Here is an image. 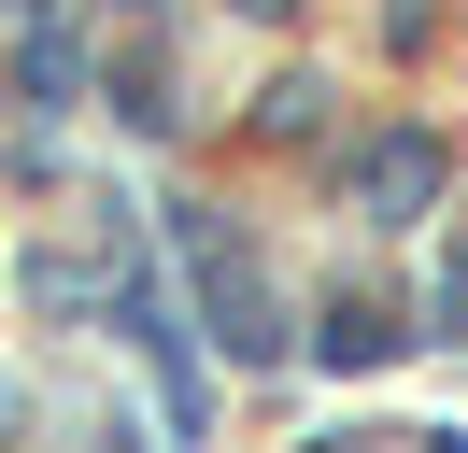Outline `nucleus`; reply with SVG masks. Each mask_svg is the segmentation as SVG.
<instances>
[{"mask_svg":"<svg viewBox=\"0 0 468 453\" xmlns=\"http://www.w3.org/2000/svg\"><path fill=\"white\" fill-rule=\"evenodd\" d=\"M426 184H440V142H411V128H398V142L369 156V198H383V213H411Z\"/></svg>","mask_w":468,"mask_h":453,"instance_id":"obj_2","label":"nucleus"},{"mask_svg":"<svg viewBox=\"0 0 468 453\" xmlns=\"http://www.w3.org/2000/svg\"><path fill=\"white\" fill-rule=\"evenodd\" d=\"M185 255H199V283H213V340H228V354H270V283L241 269V241H213V226H185Z\"/></svg>","mask_w":468,"mask_h":453,"instance_id":"obj_1","label":"nucleus"}]
</instances>
